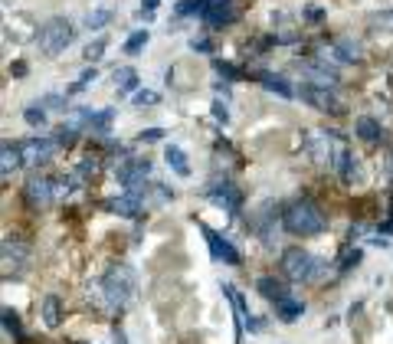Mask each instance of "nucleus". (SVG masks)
<instances>
[{
	"label": "nucleus",
	"mask_w": 393,
	"mask_h": 344,
	"mask_svg": "<svg viewBox=\"0 0 393 344\" xmlns=\"http://www.w3.org/2000/svg\"><path fill=\"white\" fill-rule=\"evenodd\" d=\"M246 328L256 335V331H262V328H266V321H262V318H256V315H250V318H246Z\"/></svg>",
	"instance_id": "obj_47"
},
{
	"label": "nucleus",
	"mask_w": 393,
	"mask_h": 344,
	"mask_svg": "<svg viewBox=\"0 0 393 344\" xmlns=\"http://www.w3.org/2000/svg\"><path fill=\"white\" fill-rule=\"evenodd\" d=\"M115 89L122 96H134V92H138V72H134L131 66L115 69Z\"/></svg>",
	"instance_id": "obj_26"
},
{
	"label": "nucleus",
	"mask_w": 393,
	"mask_h": 344,
	"mask_svg": "<svg viewBox=\"0 0 393 344\" xmlns=\"http://www.w3.org/2000/svg\"><path fill=\"white\" fill-rule=\"evenodd\" d=\"M187 46H191L193 49V53H210V39H203V37H191V39H187Z\"/></svg>",
	"instance_id": "obj_42"
},
{
	"label": "nucleus",
	"mask_w": 393,
	"mask_h": 344,
	"mask_svg": "<svg viewBox=\"0 0 393 344\" xmlns=\"http://www.w3.org/2000/svg\"><path fill=\"white\" fill-rule=\"evenodd\" d=\"M39 106L43 108H66V96H43Z\"/></svg>",
	"instance_id": "obj_43"
},
{
	"label": "nucleus",
	"mask_w": 393,
	"mask_h": 344,
	"mask_svg": "<svg viewBox=\"0 0 393 344\" xmlns=\"http://www.w3.org/2000/svg\"><path fill=\"white\" fill-rule=\"evenodd\" d=\"M46 112H49V108H43L39 102H33V106L23 108V122H27L30 128H43V125L49 122V115H46Z\"/></svg>",
	"instance_id": "obj_30"
},
{
	"label": "nucleus",
	"mask_w": 393,
	"mask_h": 344,
	"mask_svg": "<svg viewBox=\"0 0 393 344\" xmlns=\"http://www.w3.org/2000/svg\"><path fill=\"white\" fill-rule=\"evenodd\" d=\"M252 79H256V82H262L269 92H276L278 98H298L295 86H292L285 76H276V72H252Z\"/></svg>",
	"instance_id": "obj_17"
},
{
	"label": "nucleus",
	"mask_w": 393,
	"mask_h": 344,
	"mask_svg": "<svg viewBox=\"0 0 393 344\" xmlns=\"http://www.w3.org/2000/svg\"><path fill=\"white\" fill-rule=\"evenodd\" d=\"M203 7H207V0H181L177 4V17H193V13L203 17Z\"/></svg>",
	"instance_id": "obj_35"
},
{
	"label": "nucleus",
	"mask_w": 393,
	"mask_h": 344,
	"mask_svg": "<svg viewBox=\"0 0 393 344\" xmlns=\"http://www.w3.org/2000/svg\"><path fill=\"white\" fill-rule=\"evenodd\" d=\"M203 197H207L210 203H217L220 210H226L230 217H236V213H240V207H243V191L236 187V184H230V181L210 184V187L203 191Z\"/></svg>",
	"instance_id": "obj_7"
},
{
	"label": "nucleus",
	"mask_w": 393,
	"mask_h": 344,
	"mask_svg": "<svg viewBox=\"0 0 393 344\" xmlns=\"http://www.w3.org/2000/svg\"><path fill=\"white\" fill-rule=\"evenodd\" d=\"M72 39H76V27H72L66 17H53L37 30V46H39V53L49 59L59 56V53H66V49L72 46Z\"/></svg>",
	"instance_id": "obj_3"
},
{
	"label": "nucleus",
	"mask_w": 393,
	"mask_h": 344,
	"mask_svg": "<svg viewBox=\"0 0 393 344\" xmlns=\"http://www.w3.org/2000/svg\"><path fill=\"white\" fill-rule=\"evenodd\" d=\"M361 259H364V249H361V246H351V249L344 253V259H341L337 272H351V269H354L357 262H361Z\"/></svg>",
	"instance_id": "obj_34"
},
{
	"label": "nucleus",
	"mask_w": 393,
	"mask_h": 344,
	"mask_svg": "<svg viewBox=\"0 0 393 344\" xmlns=\"http://www.w3.org/2000/svg\"><path fill=\"white\" fill-rule=\"evenodd\" d=\"M96 167H98V158H82V161L76 164V177L79 181H89V177H92V174H96Z\"/></svg>",
	"instance_id": "obj_36"
},
{
	"label": "nucleus",
	"mask_w": 393,
	"mask_h": 344,
	"mask_svg": "<svg viewBox=\"0 0 393 344\" xmlns=\"http://www.w3.org/2000/svg\"><path fill=\"white\" fill-rule=\"evenodd\" d=\"M157 102H161V96H157V92H151V89H138V92L131 96V106L134 108H151V106H157Z\"/></svg>",
	"instance_id": "obj_32"
},
{
	"label": "nucleus",
	"mask_w": 393,
	"mask_h": 344,
	"mask_svg": "<svg viewBox=\"0 0 393 344\" xmlns=\"http://www.w3.org/2000/svg\"><path fill=\"white\" fill-rule=\"evenodd\" d=\"M302 315H305V302H302V298L288 295L285 302H278V305H276V318H278V321H285V325H288V321H295V318H302Z\"/></svg>",
	"instance_id": "obj_25"
},
{
	"label": "nucleus",
	"mask_w": 393,
	"mask_h": 344,
	"mask_svg": "<svg viewBox=\"0 0 393 344\" xmlns=\"http://www.w3.org/2000/svg\"><path fill=\"white\" fill-rule=\"evenodd\" d=\"M328 56L344 66V63H354V59H361V46H357L354 39H337V43H331V46H328Z\"/></svg>",
	"instance_id": "obj_23"
},
{
	"label": "nucleus",
	"mask_w": 393,
	"mask_h": 344,
	"mask_svg": "<svg viewBox=\"0 0 393 344\" xmlns=\"http://www.w3.org/2000/svg\"><path fill=\"white\" fill-rule=\"evenodd\" d=\"M335 171H337V177H341V181H344L347 187H351V184H354L357 177H361V171H357V158H354L351 151H347V148H341V151H337Z\"/></svg>",
	"instance_id": "obj_22"
},
{
	"label": "nucleus",
	"mask_w": 393,
	"mask_h": 344,
	"mask_svg": "<svg viewBox=\"0 0 393 344\" xmlns=\"http://www.w3.org/2000/svg\"><path fill=\"white\" fill-rule=\"evenodd\" d=\"M298 69H302L305 82H315V86H337L341 82V72L335 66H328V63H318V59H308Z\"/></svg>",
	"instance_id": "obj_12"
},
{
	"label": "nucleus",
	"mask_w": 393,
	"mask_h": 344,
	"mask_svg": "<svg viewBox=\"0 0 393 344\" xmlns=\"http://www.w3.org/2000/svg\"><path fill=\"white\" fill-rule=\"evenodd\" d=\"M112 122H115V108H98V112H92L89 132H92V134H108Z\"/></svg>",
	"instance_id": "obj_27"
},
{
	"label": "nucleus",
	"mask_w": 393,
	"mask_h": 344,
	"mask_svg": "<svg viewBox=\"0 0 393 344\" xmlns=\"http://www.w3.org/2000/svg\"><path fill=\"white\" fill-rule=\"evenodd\" d=\"M213 122H220V125H230V108H226V102H220V98H213Z\"/></svg>",
	"instance_id": "obj_41"
},
{
	"label": "nucleus",
	"mask_w": 393,
	"mask_h": 344,
	"mask_svg": "<svg viewBox=\"0 0 393 344\" xmlns=\"http://www.w3.org/2000/svg\"><path fill=\"white\" fill-rule=\"evenodd\" d=\"M138 17H141L144 23H151V20H154V10H138Z\"/></svg>",
	"instance_id": "obj_51"
},
{
	"label": "nucleus",
	"mask_w": 393,
	"mask_h": 344,
	"mask_svg": "<svg viewBox=\"0 0 393 344\" xmlns=\"http://www.w3.org/2000/svg\"><path fill=\"white\" fill-rule=\"evenodd\" d=\"M27 246L23 243H13V239H7L4 243V269L13 262V276H20V269H23V262H27Z\"/></svg>",
	"instance_id": "obj_24"
},
{
	"label": "nucleus",
	"mask_w": 393,
	"mask_h": 344,
	"mask_svg": "<svg viewBox=\"0 0 393 344\" xmlns=\"http://www.w3.org/2000/svg\"><path fill=\"white\" fill-rule=\"evenodd\" d=\"M0 318H4V331H7V335H20V315L13 308H4Z\"/></svg>",
	"instance_id": "obj_38"
},
{
	"label": "nucleus",
	"mask_w": 393,
	"mask_h": 344,
	"mask_svg": "<svg viewBox=\"0 0 393 344\" xmlns=\"http://www.w3.org/2000/svg\"><path fill=\"white\" fill-rule=\"evenodd\" d=\"M197 229H200L203 243H207V253H210V259H217V262H223V266H240V262H243L240 249L233 246V243L223 236V233H217L213 227H207V223H200V220H197Z\"/></svg>",
	"instance_id": "obj_4"
},
{
	"label": "nucleus",
	"mask_w": 393,
	"mask_h": 344,
	"mask_svg": "<svg viewBox=\"0 0 393 344\" xmlns=\"http://www.w3.org/2000/svg\"><path fill=\"white\" fill-rule=\"evenodd\" d=\"M374 27H380V30H393V10H387V13L374 17Z\"/></svg>",
	"instance_id": "obj_46"
},
{
	"label": "nucleus",
	"mask_w": 393,
	"mask_h": 344,
	"mask_svg": "<svg viewBox=\"0 0 393 344\" xmlns=\"http://www.w3.org/2000/svg\"><path fill=\"white\" fill-rule=\"evenodd\" d=\"M23 148V164L27 167H39V164H46L56 151V141L53 138H27V141H20Z\"/></svg>",
	"instance_id": "obj_10"
},
{
	"label": "nucleus",
	"mask_w": 393,
	"mask_h": 344,
	"mask_svg": "<svg viewBox=\"0 0 393 344\" xmlns=\"http://www.w3.org/2000/svg\"><path fill=\"white\" fill-rule=\"evenodd\" d=\"M39 318H43V325H46L49 331H56V328L63 325V298L59 295L43 298V302H39Z\"/></svg>",
	"instance_id": "obj_19"
},
{
	"label": "nucleus",
	"mask_w": 393,
	"mask_h": 344,
	"mask_svg": "<svg viewBox=\"0 0 393 344\" xmlns=\"http://www.w3.org/2000/svg\"><path fill=\"white\" fill-rule=\"evenodd\" d=\"M20 167H27V164H23V148H20V141L13 144L7 138V141L0 144V171H4V177H10V174L20 171Z\"/></svg>",
	"instance_id": "obj_18"
},
{
	"label": "nucleus",
	"mask_w": 393,
	"mask_h": 344,
	"mask_svg": "<svg viewBox=\"0 0 393 344\" xmlns=\"http://www.w3.org/2000/svg\"><path fill=\"white\" fill-rule=\"evenodd\" d=\"M302 20H305V23H321V20H325V7L305 4V7H302Z\"/></svg>",
	"instance_id": "obj_40"
},
{
	"label": "nucleus",
	"mask_w": 393,
	"mask_h": 344,
	"mask_svg": "<svg viewBox=\"0 0 393 344\" xmlns=\"http://www.w3.org/2000/svg\"><path fill=\"white\" fill-rule=\"evenodd\" d=\"M298 98L302 102H308L311 108H318V112H328V115H341V98L335 96V89L331 86H315V82H305V86L298 89Z\"/></svg>",
	"instance_id": "obj_6"
},
{
	"label": "nucleus",
	"mask_w": 393,
	"mask_h": 344,
	"mask_svg": "<svg viewBox=\"0 0 393 344\" xmlns=\"http://www.w3.org/2000/svg\"><path fill=\"white\" fill-rule=\"evenodd\" d=\"M278 269L288 282H315L318 272H325V266L318 262L308 249L302 246H288L282 249V259H278Z\"/></svg>",
	"instance_id": "obj_2"
},
{
	"label": "nucleus",
	"mask_w": 393,
	"mask_h": 344,
	"mask_svg": "<svg viewBox=\"0 0 393 344\" xmlns=\"http://www.w3.org/2000/svg\"><path fill=\"white\" fill-rule=\"evenodd\" d=\"M112 341H115V344H128L125 331H122V328H115V331H112Z\"/></svg>",
	"instance_id": "obj_49"
},
{
	"label": "nucleus",
	"mask_w": 393,
	"mask_h": 344,
	"mask_svg": "<svg viewBox=\"0 0 393 344\" xmlns=\"http://www.w3.org/2000/svg\"><path fill=\"white\" fill-rule=\"evenodd\" d=\"M27 72H30V69H27V63H23V59H13V63H10V76H13V79H23Z\"/></svg>",
	"instance_id": "obj_45"
},
{
	"label": "nucleus",
	"mask_w": 393,
	"mask_h": 344,
	"mask_svg": "<svg viewBox=\"0 0 393 344\" xmlns=\"http://www.w3.org/2000/svg\"><path fill=\"white\" fill-rule=\"evenodd\" d=\"M141 203H144V187H131V191H125V193H118V197H112V200H105V210L134 220V217H141Z\"/></svg>",
	"instance_id": "obj_9"
},
{
	"label": "nucleus",
	"mask_w": 393,
	"mask_h": 344,
	"mask_svg": "<svg viewBox=\"0 0 393 344\" xmlns=\"http://www.w3.org/2000/svg\"><path fill=\"white\" fill-rule=\"evenodd\" d=\"M161 138H167V132H164V128H148V132L138 134V141H161Z\"/></svg>",
	"instance_id": "obj_44"
},
{
	"label": "nucleus",
	"mask_w": 393,
	"mask_h": 344,
	"mask_svg": "<svg viewBox=\"0 0 393 344\" xmlns=\"http://www.w3.org/2000/svg\"><path fill=\"white\" fill-rule=\"evenodd\" d=\"M102 288H105V298L112 308H125L128 298L134 295V276L131 269H112L105 279H102Z\"/></svg>",
	"instance_id": "obj_5"
},
{
	"label": "nucleus",
	"mask_w": 393,
	"mask_h": 344,
	"mask_svg": "<svg viewBox=\"0 0 393 344\" xmlns=\"http://www.w3.org/2000/svg\"><path fill=\"white\" fill-rule=\"evenodd\" d=\"M256 292H259L266 302H272V305H278V302H285L292 292H288V279H276V276H262L256 279Z\"/></svg>",
	"instance_id": "obj_15"
},
{
	"label": "nucleus",
	"mask_w": 393,
	"mask_h": 344,
	"mask_svg": "<svg viewBox=\"0 0 393 344\" xmlns=\"http://www.w3.org/2000/svg\"><path fill=\"white\" fill-rule=\"evenodd\" d=\"M213 72H217V76H223V79H236L240 76V69L233 66V63H226V59H213Z\"/></svg>",
	"instance_id": "obj_39"
},
{
	"label": "nucleus",
	"mask_w": 393,
	"mask_h": 344,
	"mask_svg": "<svg viewBox=\"0 0 393 344\" xmlns=\"http://www.w3.org/2000/svg\"><path fill=\"white\" fill-rule=\"evenodd\" d=\"M161 7V0H141V10H157Z\"/></svg>",
	"instance_id": "obj_50"
},
{
	"label": "nucleus",
	"mask_w": 393,
	"mask_h": 344,
	"mask_svg": "<svg viewBox=\"0 0 393 344\" xmlns=\"http://www.w3.org/2000/svg\"><path fill=\"white\" fill-rule=\"evenodd\" d=\"M105 46H108V39L98 37L96 43H89V46L82 49V59H86V63H98V59H102V53H105Z\"/></svg>",
	"instance_id": "obj_33"
},
{
	"label": "nucleus",
	"mask_w": 393,
	"mask_h": 344,
	"mask_svg": "<svg viewBox=\"0 0 393 344\" xmlns=\"http://www.w3.org/2000/svg\"><path fill=\"white\" fill-rule=\"evenodd\" d=\"M23 193H27L30 207H49V203L59 197L56 181H49V177H30L27 187H23Z\"/></svg>",
	"instance_id": "obj_11"
},
{
	"label": "nucleus",
	"mask_w": 393,
	"mask_h": 344,
	"mask_svg": "<svg viewBox=\"0 0 393 344\" xmlns=\"http://www.w3.org/2000/svg\"><path fill=\"white\" fill-rule=\"evenodd\" d=\"M387 174L393 177V151H390V161H387Z\"/></svg>",
	"instance_id": "obj_52"
},
{
	"label": "nucleus",
	"mask_w": 393,
	"mask_h": 344,
	"mask_svg": "<svg viewBox=\"0 0 393 344\" xmlns=\"http://www.w3.org/2000/svg\"><path fill=\"white\" fill-rule=\"evenodd\" d=\"M305 148H308V154L315 158L321 167H335V161H337V151L341 148H335V141H328L331 134L328 132H305Z\"/></svg>",
	"instance_id": "obj_8"
},
{
	"label": "nucleus",
	"mask_w": 393,
	"mask_h": 344,
	"mask_svg": "<svg viewBox=\"0 0 393 344\" xmlns=\"http://www.w3.org/2000/svg\"><path fill=\"white\" fill-rule=\"evenodd\" d=\"M148 39H151V33L148 30H134V33H128V39H125V56H138L144 46H148Z\"/></svg>",
	"instance_id": "obj_29"
},
{
	"label": "nucleus",
	"mask_w": 393,
	"mask_h": 344,
	"mask_svg": "<svg viewBox=\"0 0 393 344\" xmlns=\"http://www.w3.org/2000/svg\"><path fill=\"white\" fill-rule=\"evenodd\" d=\"M203 20L210 27H230L233 20H236V0H207Z\"/></svg>",
	"instance_id": "obj_13"
},
{
	"label": "nucleus",
	"mask_w": 393,
	"mask_h": 344,
	"mask_svg": "<svg viewBox=\"0 0 393 344\" xmlns=\"http://www.w3.org/2000/svg\"><path fill=\"white\" fill-rule=\"evenodd\" d=\"M213 89H217V92H220V96L223 98H226V96H230V79H217V82H213Z\"/></svg>",
	"instance_id": "obj_48"
},
{
	"label": "nucleus",
	"mask_w": 393,
	"mask_h": 344,
	"mask_svg": "<svg viewBox=\"0 0 393 344\" xmlns=\"http://www.w3.org/2000/svg\"><path fill=\"white\" fill-rule=\"evenodd\" d=\"M354 134L367 144H377L380 138H384V128H380V122H377L374 115H361V118L354 122Z\"/></svg>",
	"instance_id": "obj_21"
},
{
	"label": "nucleus",
	"mask_w": 393,
	"mask_h": 344,
	"mask_svg": "<svg viewBox=\"0 0 393 344\" xmlns=\"http://www.w3.org/2000/svg\"><path fill=\"white\" fill-rule=\"evenodd\" d=\"M282 229H285L288 236H298V239H308V236H318V233H325L328 229V220L321 207L315 200H308V197H298L292 200L282 210Z\"/></svg>",
	"instance_id": "obj_1"
},
{
	"label": "nucleus",
	"mask_w": 393,
	"mask_h": 344,
	"mask_svg": "<svg viewBox=\"0 0 393 344\" xmlns=\"http://www.w3.org/2000/svg\"><path fill=\"white\" fill-rule=\"evenodd\" d=\"M82 23H86V30H92V33H96V30H102V27H108V23H112V10H108V7L89 10Z\"/></svg>",
	"instance_id": "obj_28"
},
{
	"label": "nucleus",
	"mask_w": 393,
	"mask_h": 344,
	"mask_svg": "<svg viewBox=\"0 0 393 344\" xmlns=\"http://www.w3.org/2000/svg\"><path fill=\"white\" fill-rule=\"evenodd\" d=\"M148 174H151V164L148 161H128V164H122V167H115V177L125 191L144 187V177H148Z\"/></svg>",
	"instance_id": "obj_14"
},
{
	"label": "nucleus",
	"mask_w": 393,
	"mask_h": 344,
	"mask_svg": "<svg viewBox=\"0 0 393 344\" xmlns=\"http://www.w3.org/2000/svg\"><path fill=\"white\" fill-rule=\"evenodd\" d=\"M164 161H167V167H171L177 177H191V158H187V151L183 148H177V144H167L164 148Z\"/></svg>",
	"instance_id": "obj_20"
},
{
	"label": "nucleus",
	"mask_w": 393,
	"mask_h": 344,
	"mask_svg": "<svg viewBox=\"0 0 393 344\" xmlns=\"http://www.w3.org/2000/svg\"><path fill=\"white\" fill-rule=\"evenodd\" d=\"M223 295L230 298L233 315H236V344H240L243 341V328H246V318H250V305H246V298H243L240 288L230 286V282H223Z\"/></svg>",
	"instance_id": "obj_16"
},
{
	"label": "nucleus",
	"mask_w": 393,
	"mask_h": 344,
	"mask_svg": "<svg viewBox=\"0 0 393 344\" xmlns=\"http://www.w3.org/2000/svg\"><path fill=\"white\" fill-rule=\"evenodd\" d=\"M76 138H79V128H72L69 122H66V125H59L56 134H53V141H56V144H72Z\"/></svg>",
	"instance_id": "obj_37"
},
{
	"label": "nucleus",
	"mask_w": 393,
	"mask_h": 344,
	"mask_svg": "<svg viewBox=\"0 0 393 344\" xmlns=\"http://www.w3.org/2000/svg\"><path fill=\"white\" fill-rule=\"evenodd\" d=\"M96 76H98V69H96V66L82 69V72H79V79H76V82H69L66 96H79V92H86V86H89V82H96Z\"/></svg>",
	"instance_id": "obj_31"
}]
</instances>
